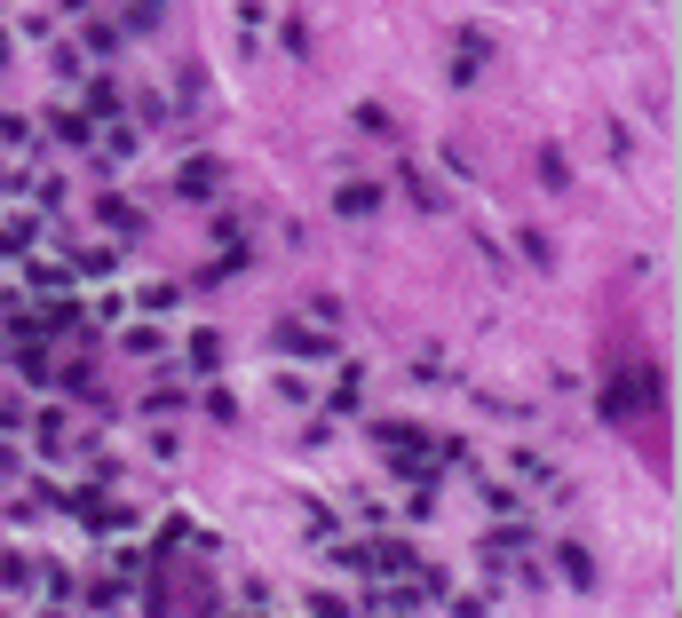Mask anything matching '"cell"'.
Listing matches in <instances>:
<instances>
[{
    "mask_svg": "<svg viewBox=\"0 0 682 618\" xmlns=\"http://www.w3.org/2000/svg\"><path fill=\"white\" fill-rule=\"evenodd\" d=\"M381 460H389L397 476H429V444H421V428H405V420H381Z\"/></svg>",
    "mask_w": 682,
    "mask_h": 618,
    "instance_id": "cell-1",
    "label": "cell"
},
{
    "mask_svg": "<svg viewBox=\"0 0 682 618\" xmlns=\"http://www.w3.org/2000/svg\"><path fill=\"white\" fill-rule=\"evenodd\" d=\"M286 349H294V357H334V333H310V325H286Z\"/></svg>",
    "mask_w": 682,
    "mask_h": 618,
    "instance_id": "cell-2",
    "label": "cell"
},
{
    "mask_svg": "<svg viewBox=\"0 0 682 618\" xmlns=\"http://www.w3.org/2000/svg\"><path fill=\"white\" fill-rule=\"evenodd\" d=\"M48 135H56V143H88V135H96V127H88V119H80V111H48Z\"/></svg>",
    "mask_w": 682,
    "mask_h": 618,
    "instance_id": "cell-3",
    "label": "cell"
},
{
    "mask_svg": "<svg viewBox=\"0 0 682 618\" xmlns=\"http://www.w3.org/2000/svg\"><path fill=\"white\" fill-rule=\"evenodd\" d=\"M32 579H40V571H32L24 555H8V563H0V595H32Z\"/></svg>",
    "mask_w": 682,
    "mask_h": 618,
    "instance_id": "cell-4",
    "label": "cell"
},
{
    "mask_svg": "<svg viewBox=\"0 0 682 618\" xmlns=\"http://www.w3.org/2000/svg\"><path fill=\"white\" fill-rule=\"evenodd\" d=\"M334 206H341V214H373V206H381V191H373V183H349Z\"/></svg>",
    "mask_w": 682,
    "mask_h": 618,
    "instance_id": "cell-5",
    "label": "cell"
},
{
    "mask_svg": "<svg viewBox=\"0 0 682 618\" xmlns=\"http://www.w3.org/2000/svg\"><path fill=\"white\" fill-rule=\"evenodd\" d=\"M175 183H183V191H191V199H207V191H215V167H207V159H191V167H183V175H175Z\"/></svg>",
    "mask_w": 682,
    "mask_h": 618,
    "instance_id": "cell-6",
    "label": "cell"
},
{
    "mask_svg": "<svg viewBox=\"0 0 682 618\" xmlns=\"http://www.w3.org/2000/svg\"><path fill=\"white\" fill-rule=\"evenodd\" d=\"M32 286H40V294H56V286H72V270H64V262H32Z\"/></svg>",
    "mask_w": 682,
    "mask_h": 618,
    "instance_id": "cell-7",
    "label": "cell"
},
{
    "mask_svg": "<svg viewBox=\"0 0 682 618\" xmlns=\"http://www.w3.org/2000/svg\"><path fill=\"white\" fill-rule=\"evenodd\" d=\"M564 579H571V587H595V563H587L579 547H564Z\"/></svg>",
    "mask_w": 682,
    "mask_h": 618,
    "instance_id": "cell-8",
    "label": "cell"
},
{
    "mask_svg": "<svg viewBox=\"0 0 682 618\" xmlns=\"http://www.w3.org/2000/svg\"><path fill=\"white\" fill-rule=\"evenodd\" d=\"M32 246V222H0V254H24Z\"/></svg>",
    "mask_w": 682,
    "mask_h": 618,
    "instance_id": "cell-9",
    "label": "cell"
},
{
    "mask_svg": "<svg viewBox=\"0 0 682 618\" xmlns=\"http://www.w3.org/2000/svg\"><path fill=\"white\" fill-rule=\"evenodd\" d=\"M270 389H278V397H286V405H310V381H302V373H278V381H270Z\"/></svg>",
    "mask_w": 682,
    "mask_h": 618,
    "instance_id": "cell-10",
    "label": "cell"
},
{
    "mask_svg": "<svg viewBox=\"0 0 682 618\" xmlns=\"http://www.w3.org/2000/svg\"><path fill=\"white\" fill-rule=\"evenodd\" d=\"M0 143H8V151H24V143H32V127H24V119H0Z\"/></svg>",
    "mask_w": 682,
    "mask_h": 618,
    "instance_id": "cell-11",
    "label": "cell"
}]
</instances>
